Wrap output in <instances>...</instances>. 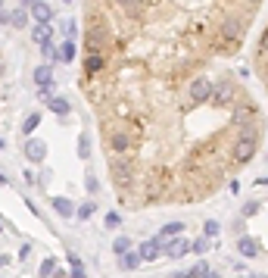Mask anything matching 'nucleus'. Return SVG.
I'll return each mask as SVG.
<instances>
[{
    "label": "nucleus",
    "mask_w": 268,
    "mask_h": 278,
    "mask_svg": "<svg viewBox=\"0 0 268 278\" xmlns=\"http://www.w3.org/2000/svg\"><path fill=\"white\" fill-rule=\"evenodd\" d=\"M256 210H259V203H246V207H243V216H253Z\"/></svg>",
    "instance_id": "obj_25"
},
{
    "label": "nucleus",
    "mask_w": 268,
    "mask_h": 278,
    "mask_svg": "<svg viewBox=\"0 0 268 278\" xmlns=\"http://www.w3.org/2000/svg\"><path fill=\"white\" fill-rule=\"evenodd\" d=\"M203 278H218V275H215V272H206V275H203Z\"/></svg>",
    "instance_id": "obj_28"
},
{
    "label": "nucleus",
    "mask_w": 268,
    "mask_h": 278,
    "mask_svg": "<svg viewBox=\"0 0 268 278\" xmlns=\"http://www.w3.org/2000/svg\"><path fill=\"white\" fill-rule=\"evenodd\" d=\"M237 250L243 253V256H259V247H256V241H253V237H240V241H237Z\"/></svg>",
    "instance_id": "obj_11"
},
{
    "label": "nucleus",
    "mask_w": 268,
    "mask_h": 278,
    "mask_svg": "<svg viewBox=\"0 0 268 278\" xmlns=\"http://www.w3.org/2000/svg\"><path fill=\"white\" fill-rule=\"evenodd\" d=\"M253 63H256V75H259V82H262L265 91H268V25H265V31L259 34V44H256Z\"/></svg>",
    "instance_id": "obj_1"
},
{
    "label": "nucleus",
    "mask_w": 268,
    "mask_h": 278,
    "mask_svg": "<svg viewBox=\"0 0 268 278\" xmlns=\"http://www.w3.org/2000/svg\"><path fill=\"white\" fill-rule=\"evenodd\" d=\"M37 122H41V113H31V116L25 119V125H22V132H25V135H31V132L37 128Z\"/></svg>",
    "instance_id": "obj_17"
},
{
    "label": "nucleus",
    "mask_w": 268,
    "mask_h": 278,
    "mask_svg": "<svg viewBox=\"0 0 268 278\" xmlns=\"http://www.w3.org/2000/svg\"><path fill=\"white\" fill-rule=\"evenodd\" d=\"M137 256H140V260H147V263H150V260H159V256H162V237L143 241V244L137 247Z\"/></svg>",
    "instance_id": "obj_4"
},
{
    "label": "nucleus",
    "mask_w": 268,
    "mask_h": 278,
    "mask_svg": "<svg viewBox=\"0 0 268 278\" xmlns=\"http://www.w3.org/2000/svg\"><path fill=\"white\" fill-rule=\"evenodd\" d=\"M31 16H34V22H37V25H50V19H53V10L44 4V0H37V4L31 7Z\"/></svg>",
    "instance_id": "obj_6"
},
{
    "label": "nucleus",
    "mask_w": 268,
    "mask_h": 278,
    "mask_svg": "<svg viewBox=\"0 0 268 278\" xmlns=\"http://www.w3.org/2000/svg\"><path fill=\"white\" fill-rule=\"evenodd\" d=\"M53 266H56L53 260H44V266H41V278H50V275H53Z\"/></svg>",
    "instance_id": "obj_21"
},
{
    "label": "nucleus",
    "mask_w": 268,
    "mask_h": 278,
    "mask_svg": "<svg viewBox=\"0 0 268 278\" xmlns=\"http://www.w3.org/2000/svg\"><path fill=\"white\" fill-rule=\"evenodd\" d=\"M112 253H116V256L131 253V241H128V237H116V244H112Z\"/></svg>",
    "instance_id": "obj_15"
},
{
    "label": "nucleus",
    "mask_w": 268,
    "mask_h": 278,
    "mask_svg": "<svg viewBox=\"0 0 268 278\" xmlns=\"http://www.w3.org/2000/svg\"><path fill=\"white\" fill-rule=\"evenodd\" d=\"M91 213H94V200L91 203H81L78 210H75V219H91Z\"/></svg>",
    "instance_id": "obj_19"
},
{
    "label": "nucleus",
    "mask_w": 268,
    "mask_h": 278,
    "mask_svg": "<svg viewBox=\"0 0 268 278\" xmlns=\"http://www.w3.org/2000/svg\"><path fill=\"white\" fill-rule=\"evenodd\" d=\"M22 150H25V156H28L31 163H41L44 156H47V147H44V141H37V138H28Z\"/></svg>",
    "instance_id": "obj_5"
},
{
    "label": "nucleus",
    "mask_w": 268,
    "mask_h": 278,
    "mask_svg": "<svg viewBox=\"0 0 268 278\" xmlns=\"http://www.w3.org/2000/svg\"><path fill=\"white\" fill-rule=\"evenodd\" d=\"M85 184H88V191H91V194H97V188H100V181H97V178H94L91 172H88V178H85Z\"/></svg>",
    "instance_id": "obj_22"
},
{
    "label": "nucleus",
    "mask_w": 268,
    "mask_h": 278,
    "mask_svg": "<svg viewBox=\"0 0 268 278\" xmlns=\"http://www.w3.org/2000/svg\"><path fill=\"white\" fill-rule=\"evenodd\" d=\"M0 22H4V25H10V13H7V10H0Z\"/></svg>",
    "instance_id": "obj_26"
},
{
    "label": "nucleus",
    "mask_w": 268,
    "mask_h": 278,
    "mask_svg": "<svg viewBox=\"0 0 268 278\" xmlns=\"http://www.w3.org/2000/svg\"><path fill=\"white\" fill-rule=\"evenodd\" d=\"M81 69H85V75H81V78H97V75L106 69V57H100V53H85Z\"/></svg>",
    "instance_id": "obj_2"
},
{
    "label": "nucleus",
    "mask_w": 268,
    "mask_h": 278,
    "mask_svg": "<svg viewBox=\"0 0 268 278\" xmlns=\"http://www.w3.org/2000/svg\"><path fill=\"white\" fill-rule=\"evenodd\" d=\"M22 4H25V7H34V4H37V0H22Z\"/></svg>",
    "instance_id": "obj_27"
},
{
    "label": "nucleus",
    "mask_w": 268,
    "mask_h": 278,
    "mask_svg": "<svg viewBox=\"0 0 268 278\" xmlns=\"http://www.w3.org/2000/svg\"><path fill=\"white\" fill-rule=\"evenodd\" d=\"M34 85H37V88L53 85V69H50V66H37V69H34Z\"/></svg>",
    "instance_id": "obj_8"
},
{
    "label": "nucleus",
    "mask_w": 268,
    "mask_h": 278,
    "mask_svg": "<svg viewBox=\"0 0 268 278\" xmlns=\"http://www.w3.org/2000/svg\"><path fill=\"white\" fill-rule=\"evenodd\" d=\"M256 278H262V275H256Z\"/></svg>",
    "instance_id": "obj_30"
},
{
    "label": "nucleus",
    "mask_w": 268,
    "mask_h": 278,
    "mask_svg": "<svg viewBox=\"0 0 268 278\" xmlns=\"http://www.w3.org/2000/svg\"><path fill=\"white\" fill-rule=\"evenodd\" d=\"M212 234H218V222H212V219H209V222H206V234H203V237H212Z\"/></svg>",
    "instance_id": "obj_24"
},
{
    "label": "nucleus",
    "mask_w": 268,
    "mask_h": 278,
    "mask_svg": "<svg viewBox=\"0 0 268 278\" xmlns=\"http://www.w3.org/2000/svg\"><path fill=\"white\" fill-rule=\"evenodd\" d=\"M206 272H209V266H206V263H194V266L187 269V278H203Z\"/></svg>",
    "instance_id": "obj_16"
},
{
    "label": "nucleus",
    "mask_w": 268,
    "mask_h": 278,
    "mask_svg": "<svg viewBox=\"0 0 268 278\" xmlns=\"http://www.w3.org/2000/svg\"><path fill=\"white\" fill-rule=\"evenodd\" d=\"M119 222H122L119 213H109V216H106V228H119Z\"/></svg>",
    "instance_id": "obj_23"
},
{
    "label": "nucleus",
    "mask_w": 268,
    "mask_h": 278,
    "mask_svg": "<svg viewBox=\"0 0 268 278\" xmlns=\"http://www.w3.org/2000/svg\"><path fill=\"white\" fill-rule=\"evenodd\" d=\"M25 22H28V10H25V7H19V10H13V13H10V25L22 28Z\"/></svg>",
    "instance_id": "obj_13"
},
{
    "label": "nucleus",
    "mask_w": 268,
    "mask_h": 278,
    "mask_svg": "<svg viewBox=\"0 0 268 278\" xmlns=\"http://www.w3.org/2000/svg\"><path fill=\"white\" fill-rule=\"evenodd\" d=\"M178 234H181V222H172V225H166V228H162V234H159V237H178Z\"/></svg>",
    "instance_id": "obj_20"
},
{
    "label": "nucleus",
    "mask_w": 268,
    "mask_h": 278,
    "mask_svg": "<svg viewBox=\"0 0 268 278\" xmlns=\"http://www.w3.org/2000/svg\"><path fill=\"white\" fill-rule=\"evenodd\" d=\"M187 250H190V241H187V237H172V241L162 244V253H166L169 260H181Z\"/></svg>",
    "instance_id": "obj_3"
},
{
    "label": "nucleus",
    "mask_w": 268,
    "mask_h": 278,
    "mask_svg": "<svg viewBox=\"0 0 268 278\" xmlns=\"http://www.w3.org/2000/svg\"><path fill=\"white\" fill-rule=\"evenodd\" d=\"M53 210H56L63 219H72V216H75V207H72V200H63V197H56V200H53Z\"/></svg>",
    "instance_id": "obj_12"
},
{
    "label": "nucleus",
    "mask_w": 268,
    "mask_h": 278,
    "mask_svg": "<svg viewBox=\"0 0 268 278\" xmlns=\"http://www.w3.org/2000/svg\"><path fill=\"white\" fill-rule=\"evenodd\" d=\"M209 247H212V241H209V237H197V241L190 244V250H194V253H206Z\"/></svg>",
    "instance_id": "obj_18"
},
{
    "label": "nucleus",
    "mask_w": 268,
    "mask_h": 278,
    "mask_svg": "<svg viewBox=\"0 0 268 278\" xmlns=\"http://www.w3.org/2000/svg\"><path fill=\"white\" fill-rule=\"evenodd\" d=\"M119 263H122L125 272H134V269L140 266V256H137V253H125V256H119Z\"/></svg>",
    "instance_id": "obj_14"
},
{
    "label": "nucleus",
    "mask_w": 268,
    "mask_h": 278,
    "mask_svg": "<svg viewBox=\"0 0 268 278\" xmlns=\"http://www.w3.org/2000/svg\"><path fill=\"white\" fill-rule=\"evenodd\" d=\"M4 147H7V141H4V138H0V150H4Z\"/></svg>",
    "instance_id": "obj_29"
},
{
    "label": "nucleus",
    "mask_w": 268,
    "mask_h": 278,
    "mask_svg": "<svg viewBox=\"0 0 268 278\" xmlns=\"http://www.w3.org/2000/svg\"><path fill=\"white\" fill-rule=\"evenodd\" d=\"M56 60H59V63H72V60H75V41H69V38H66V41L59 44V50H56Z\"/></svg>",
    "instance_id": "obj_10"
},
{
    "label": "nucleus",
    "mask_w": 268,
    "mask_h": 278,
    "mask_svg": "<svg viewBox=\"0 0 268 278\" xmlns=\"http://www.w3.org/2000/svg\"><path fill=\"white\" fill-rule=\"evenodd\" d=\"M47 106H50V113H56V116H69V100L66 97H59V94H53L50 100H47Z\"/></svg>",
    "instance_id": "obj_9"
},
{
    "label": "nucleus",
    "mask_w": 268,
    "mask_h": 278,
    "mask_svg": "<svg viewBox=\"0 0 268 278\" xmlns=\"http://www.w3.org/2000/svg\"><path fill=\"white\" fill-rule=\"evenodd\" d=\"M31 38H34V44L47 47V44L53 41V28H50V25H34V28H31Z\"/></svg>",
    "instance_id": "obj_7"
}]
</instances>
